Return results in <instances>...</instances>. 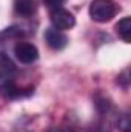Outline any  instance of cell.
Masks as SVG:
<instances>
[{
  "instance_id": "obj_9",
  "label": "cell",
  "mask_w": 131,
  "mask_h": 132,
  "mask_svg": "<svg viewBox=\"0 0 131 132\" xmlns=\"http://www.w3.org/2000/svg\"><path fill=\"white\" fill-rule=\"evenodd\" d=\"M45 5L53 11V9H57V8H62V5L65 3V0H43Z\"/></svg>"
},
{
  "instance_id": "obj_2",
  "label": "cell",
  "mask_w": 131,
  "mask_h": 132,
  "mask_svg": "<svg viewBox=\"0 0 131 132\" xmlns=\"http://www.w3.org/2000/svg\"><path fill=\"white\" fill-rule=\"evenodd\" d=\"M51 23H53V28L59 31H66L76 25V17L63 8H57L51 11Z\"/></svg>"
},
{
  "instance_id": "obj_8",
  "label": "cell",
  "mask_w": 131,
  "mask_h": 132,
  "mask_svg": "<svg viewBox=\"0 0 131 132\" xmlns=\"http://www.w3.org/2000/svg\"><path fill=\"white\" fill-rule=\"evenodd\" d=\"M117 126L119 129L123 132H130L131 131V121H130V115L125 112L122 115H119V120H117Z\"/></svg>"
},
{
  "instance_id": "obj_4",
  "label": "cell",
  "mask_w": 131,
  "mask_h": 132,
  "mask_svg": "<svg viewBox=\"0 0 131 132\" xmlns=\"http://www.w3.org/2000/svg\"><path fill=\"white\" fill-rule=\"evenodd\" d=\"M45 42L51 49L60 51L68 45V37L62 31L56 29V28H48L45 31Z\"/></svg>"
},
{
  "instance_id": "obj_10",
  "label": "cell",
  "mask_w": 131,
  "mask_h": 132,
  "mask_svg": "<svg viewBox=\"0 0 131 132\" xmlns=\"http://www.w3.org/2000/svg\"><path fill=\"white\" fill-rule=\"evenodd\" d=\"M48 132H76L71 128H51Z\"/></svg>"
},
{
  "instance_id": "obj_6",
  "label": "cell",
  "mask_w": 131,
  "mask_h": 132,
  "mask_svg": "<svg viewBox=\"0 0 131 132\" xmlns=\"http://www.w3.org/2000/svg\"><path fill=\"white\" fill-rule=\"evenodd\" d=\"M37 9L35 0H14V11L22 17H31Z\"/></svg>"
},
{
  "instance_id": "obj_7",
  "label": "cell",
  "mask_w": 131,
  "mask_h": 132,
  "mask_svg": "<svg viewBox=\"0 0 131 132\" xmlns=\"http://www.w3.org/2000/svg\"><path fill=\"white\" fill-rule=\"evenodd\" d=\"M116 31L119 34V37L130 43L131 42V19L130 17H123L122 20H119V23L116 25Z\"/></svg>"
},
{
  "instance_id": "obj_3",
  "label": "cell",
  "mask_w": 131,
  "mask_h": 132,
  "mask_svg": "<svg viewBox=\"0 0 131 132\" xmlns=\"http://www.w3.org/2000/svg\"><path fill=\"white\" fill-rule=\"evenodd\" d=\"M14 54H16L17 60L22 62V63H25V65L34 63L39 59L37 48L34 46L33 43H30V42H19L14 46Z\"/></svg>"
},
{
  "instance_id": "obj_1",
  "label": "cell",
  "mask_w": 131,
  "mask_h": 132,
  "mask_svg": "<svg viewBox=\"0 0 131 132\" xmlns=\"http://www.w3.org/2000/svg\"><path fill=\"white\" fill-rule=\"evenodd\" d=\"M117 14V5L113 0H93L90 5V15L94 22L106 23Z\"/></svg>"
},
{
  "instance_id": "obj_5",
  "label": "cell",
  "mask_w": 131,
  "mask_h": 132,
  "mask_svg": "<svg viewBox=\"0 0 131 132\" xmlns=\"http://www.w3.org/2000/svg\"><path fill=\"white\" fill-rule=\"evenodd\" d=\"M16 74V65L12 63V60L0 51V80H9L12 75Z\"/></svg>"
}]
</instances>
